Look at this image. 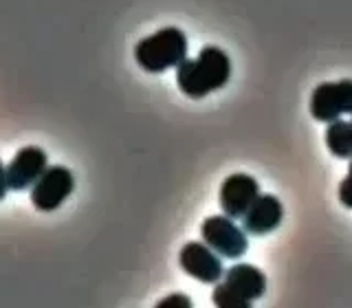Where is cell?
Listing matches in <instances>:
<instances>
[{
  "label": "cell",
  "instance_id": "cell-1",
  "mask_svg": "<svg viewBox=\"0 0 352 308\" xmlns=\"http://www.w3.org/2000/svg\"><path fill=\"white\" fill-rule=\"evenodd\" d=\"M231 80V58L220 47H203L196 58L176 66V86L190 99H203Z\"/></svg>",
  "mask_w": 352,
  "mask_h": 308
},
{
  "label": "cell",
  "instance_id": "cell-6",
  "mask_svg": "<svg viewBox=\"0 0 352 308\" xmlns=\"http://www.w3.org/2000/svg\"><path fill=\"white\" fill-rule=\"evenodd\" d=\"M181 269L190 275V278L205 282V284H218V280L225 275L223 256L205 245V242H187L181 249Z\"/></svg>",
  "mask_w": 352,
  "mask_h": 308
},
{
  "label": "cell",
  "instance_id": "cell-2",
  "mask_svg": "<svg viewBox=\"0 0 352 308\" xmlns=\"http://www.w3.org/2000/svg\"><path fill=\"white\" fill-rule=\"evenodd\" d=\"M187 36L179 27L159 29L152 36L143 38L135 47V60L146 73H165L168 69H176L187 60Z\"/></svg>",
  "mask_w": 352,
  "mask_h": 308
},
{
  "label": "cell",
  "instance_id": "cell-11",
  "mask_svg": "<svg viewBox=\"0 0 352 308\" xmlns=\"http://www.w3.org/2000/svg\"><path fill=\"white\" fill-rule=\"evenodd\" d=\"M326 146L337 159H352V119L330 121L326 128Z\"/></svg>",
  "mask_w": 352,
  "mask_h": 308
},
{
  "label": "cell",
  "instance_id": "cell-15",
  "mask_svg": "<svg viewBox=\"0 0 352 308\" xmlns=\"http://www.w3.org/2000/svg\"><path fill=\"white\" fill-rule=\"evenodd\" d=\"M7 190H9V181H7V168L0 161V201L7 196Z\"/></svg>",
  "mask_w": 352,
  "mask_h": 308
},
{
  "label": "cell",
  "instance_id": "cell-13",
  "mask_svg": "<svg viewBox=\"0 0 352 308\" xmlns=\"http://www.w3.org/2000/svg\"><path fill=\"white\" fill-rule=\"evenodd\" d=\"M339 201L344 207L352 209V159H350V168H348L346 179L339 183Z\"/></svg>",
  "mask_w": 352,
  "mask_h": 308
},
{
  "label": "cell",
  "instance_id": "cell-7",
  "mask_svg": "<svg viewBox=\"0 0 352 308\" xmlns=\"http://www.w3.org/2000/svg\"><path fill=\"white\" fill-rule=\"evenodd\" d=\"M260 196L258 181L249 174H231L220 185V209L229 218H242Z\"/></svg>",
  "mask_w": 352,
  "mask_h": 308
},
{
  "label": "cell",
  "instance_id": "cell-14",
  "mask_svg": "<svg viewBox=\"0 0 352 308\" xmlns=\"http://www.w3.org/2000/svg\"><path fill=\"white\" fill-rule=\"evenodd\" d=\"M192 300L183 293H174V295H168L163 297V300L157 304V308H192Z\"/></svg>",
  "mask_w": 352,
  "mask_h": 308
},
{
  "label": "cell",
  "instance_id": "cell-10",
  "mask_svg": "<svg viewBox=\"0 0 352 308\" xmlns=\"http://www.w3.org/2000/svg\"><path fill=\"white\" fill-rule=\"evenodd\" d=\"M225 284L249 302H256L267 293V275L258 267L245 262L234 264L229 271H225Z\"/></svg>",
  "mask_w": 352,
  "mask_h": 308
},
{
  "label": "cell",
  "instance_id": "cell-9",
  "mask_svg": "<svg viewBox=\"0 0 352 308\" xmlns=\"http://www.w3.org/2000/svg\"><path fill=\"white\" fill-rule=\"evenodd\" d=\"M284 218V207L278 196L273 194H260L256 198L247 214L242 216V227L251 236H267L282 225Z\"/></svg>",
  "mask_w": 352,
  "mask_h": 308
},
{
  "label": "cell",
  "instance_id": "cell-4",
  "mask_svg": "<svg viewBox=\"0 0 352 308\" xmlns=\"http://www.w3.org/2000/svg\"><path fill=\"white\" fill-rule=\"evenodd\" d=\"M75 190V176L64 165L47 168L31 190V203L40 212H55Z\"/></svg>",
  "mask_w": 352,
  "mask_h": 308
},
{
  "label": "cell",
  "instance_id": "cell-5",
  "mask_svg": "<svg viewBox=\"0 0 352 308\" xmlns=\"http://www.w3.org/2000/svg\"><path fill=\"white\" fill-rule=\"evenodd\" d=\"M311 115L324 124H330L341 115H352V80L324 82L315 86L311 95Z\"/></svg>",
  "mask_w": 352,
  "mask_h": 308
},
{
  "label": "cell",
  "instance_id": "cell-8",
  "mask_svg": "<svg viewBox=\"0 0 352 308\" xmlns=\"http://www.w3.org/2000/svg\"><path fill=\"white\" fill-rule=\"evenodd\" d=\"M49 168V159L47 152L38 146H27L22 148L11 163L7 165V181H9V190H29V187L36 185V181L47 172Z\"/></svg>",
  "mask_w": 352,
  "mask_h": 308
},
{
  "label": "cell",
  "instance_id": "cell-12",
  "mask_svg": "<svg viewBox=\"0 0 352 308\" xmlns=\"http://www.w3.org/2000/svg\"><path fill=\"white\" fill-rule=\"evenodd\" d=\"M212 302L218 308H251V302L245 300V297H240L236 291H231L225 282L216 284V289L212 293Z\"/></svg>",
  "mask_w": 352,
  "mask_h": 308
},
{
  "label": "cell",
  "instance_id": "cell-3",
  "mask_svg": "<svg viewBox=\"0 0 352 308\" xmlns=\"http://www.w3.org/2000/svg\"><path fill=\"white\" fill-rule=\"evenodd\" d=\"M201 236L205 245L212 247L218 256L229 258V260L242 258L249 247L245 227H238L234 223V218H229L227 214L209 216L201 227Z\"/></svg>",
  "mask_w": 352,
  "mask_h": 308
}]
</instances>
